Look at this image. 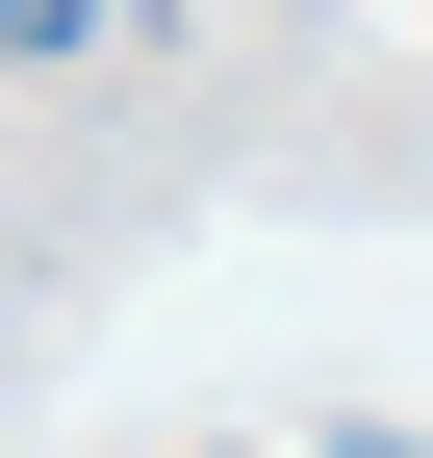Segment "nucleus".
<instances>
[{
    "label": "nucleus",
    "instance_id": "f257e3e1",
    "mask_svg": "<svg viewBox=\"0 0 433 458\" xmlns=\"http://www.w3.org/2000/svg\"><path fill=\"white\" fill-rule=\"evenodd\" d=\"M102 26H128V0H0V51H102Z\"/></svg>",
    "mask_w": 433,
    "mask_h": 458
}]
</instances>
